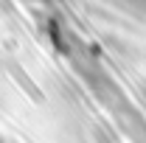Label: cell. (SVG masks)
Listing matches in <instances>:
<instances>
[{"mask_svg": "<svg viewBox=\"0 0 146 143\" xmlns=\"http://www.w3.org/2000/svg\"><path fill=\"white\" fill-rule=\"evenodd\" d=\"M118 9L124 11H132V14H143L146 11V0H112Z\"/></svg>", "mask_w": 146, "mask_h": 143, "instance_id": "obj_1", "label": "cell"}, {"mask_svg": "<svg viewBox=\"0 0 146 143\" xmlns=\"http://www.w3.org/2000/svg\"><path fill=\"white\" fill-rule=\"evenodd\" d=\"M31 3H45V0H31Z\"/></svg>", "mask_w": 146, "mask_h": 143, "instance_id": "obj_2", "label": "cell"}]
</instances>
